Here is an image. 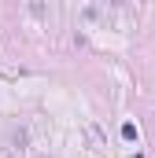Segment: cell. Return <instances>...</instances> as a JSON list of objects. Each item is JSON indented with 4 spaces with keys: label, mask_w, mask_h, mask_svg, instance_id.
Returning <instances> with one entry per match:
<instances>
[{
    "label": "cell",
    "mask_w": 155,
    "mask_h": 158,
    "mask_svg": "<svg viewBox=\"0 0 155 158\" xmlns=\"http://www.w3.org/2000/svg\"><path fill=\"white\" fill-rule=\"evenodd\" d=\"M122 140H129V143L137 140V125H133V121H126V125H122Z\"/></svg>",
    "instance_id": "6da1fadb"
}]
</instances>
